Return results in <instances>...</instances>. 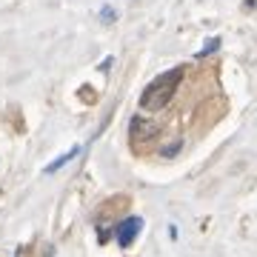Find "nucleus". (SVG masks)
Returning <instances> with one entry per match:
<instances>
[{
  "label": "nucleus",
  "instance_id": "obj_1",
  "mask_svg": "<svg viewBox=\"0 0 257 257\" xmlns=\"http://www.w3.org/2000/svg\"><path fill=\"white\" fill-rule=\"evenodd\" d=\"M180 80H183V69H180V66L172 69V72H163L160 77H155V80L143 89V94H140V106L149 109V111L163 109L166 103L172 100V94H175V89H177V83Z\"/></svg>",
  "mask_w": 257,
  "mask_h": 257
},
{
  "label": "nucleus",
  "instance_id": "obj_2",
  "mask_svg": "<svg viewBox=\"0 0 257 257\" xmlns=\"http://www.w3.org/2000/svg\"><path fill=\"white\" fill-rule=\"evenodd\" d=\"M140 229H143V217H126L117 226V243L120 246H132L135 237L140 234Z\"/></svg>",
  "mask_w": 257,
  "mask_h": 257
},
{
  "label": "nucleus",
  "instance_id": "obj_3",
  "mask_svg": "<svg viewBox=\"0 0 257 257\" xmlns=\"http://www.w3.org/2000/svg\"><path fill=\"white\" fill-rule=\"evenodd\" d=\"M155 123H149V120L143 117H132V126H128V135H132V140L135 143H140V140H149V138H155Z\"/></svg>",
  "mask_w": 257,
  "mask_h": 257
},
{
  "label": "nucleus",
  "instance_id": "obj_4",
  "mask_svg": "<svg viewBox=\"0 0 257 257\" xmlns=\"http://www.w3.org/2000/svg\"><path fill=\"white\" fill-rule=\"evenodd\" d=\"M80 155V146H72L69 149V152H66V155H60V157H55V160H52V163L46 166V169H43V175H55L57 169H63L66 163H69V160H74V157Z\"/></svg>",
  "mask_w": 257,
  "mask_h": 257
},
{
  "label": "nucleus",
  "instance_id": "obj_5",
  "mask_svg": "<svg viewBox=\"0 0 257 257\" xmlns=\"http://www.w3.org/2000/svg\"><path fill=\"white\" fill-rule=\"evenodd\" d=\"M217 49H220V37H211L209 43H206V46H203V49H200V52H197L194 57H209L211 52H217Z\"/></svg>",
  "mask_w": 257,
  "mask_h": 257
},
{
  "label": "nucleus",
  "instance_id": "obj_6",
  "mask_svg": "<svg viewBox=\"0 0 257 257\" xmlns=\"http://www.w3.org/2000/svg\"><path fill=\"white\" fill-rule=\"evenodd\" d=\"M100 18L106 20V23H111V20H114V9H111V6H106V9H100Z\"/></svg>",
  "mask_w": 257,
  "mask_h": 257
},
{
  "label": "nucleus",
  "instance_id": "obj_7",
  "mask_svg": "<svg viewBox=\"0 0 257 257\" xmlns=\"http://www.w3.org/2000/svg\"><path fill=\"white\" fill-rule=\"evenodd\" d=\"M177 149H180V143H175V146H166L163 157H175V155H177Z\"/></svg>",
  "mask_w": 257,
  "mask_h": 257
}]
</instances>
